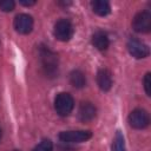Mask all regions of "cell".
<instances>
[{
	"label": "cell",
	"mask_w": 151,
	"mask_h": 151,
	"mask_svg": "<svg viewBox=\"0 0 151 151\" xmlns=\"http://www.w3.org/2000/svg\"><path fill=\"white\" fill-rule=\"evenodd\" d=\"M74 107V100L70 93L61 92L54 99V109L59 116H68Z\"/></svg>",
	"instance_id": "6da1fadb"
},
{
	"label": "cell",
	"mask_w": 151,
	"mask_h": 151,
	"mask_svg": "<svg viewBox=\"0 0 151 151\" xmlns=\"http://www.w3.org/2000/svg\"><path fill=\"white\" fill-rule=\"evenodd\" d=\"M40 57H41L42 67H44L46 74H48L50 77L55 76V73L58 72V58H57V55L51 50L44 47L40 50Z\"/></svg>",
	"instance_id": "7a4b0ae2"
},
{
	"label": "cell",
	"mask_w": 151,
	"mask_h": 151,
	"mask_svg": "<svg viewBox=\"0 0 151 151\" xmlns=\"http://www.w3.org/2000/svg\"><path fill=\"white\" fill-rule=\"evenodd\" d=\"M91 137H92V132L88 130L63 131L59 133V139L64 143H81L88 140Z\"/></svg>",
	"instance_id": "3957f363"
},
{
	"label": "cell",
	"mask_w": 151,
	"mask_h": 151,
	"mask_svg": "<svg viewBox=\"0 0 151 151\" xmlns=\"http://www.w3.org/2000/svg\"><path fill=\"white\" fill-rule=\"evenodd\" d=\"M53 34L55 39L60 41H68L73 35V26L68 20L61 19L55 22L53 28Z\"/></svg>",
	"instance_id": "277c9868"
},
{
	"label": "cell",
	"mask_w": 151,
	"mask_h": 151,
	"mask_svg": "<svg viewBox=\"0 0 151 151\" xmlns=\"http://www.w3.org/2000/svg\"><path fill=\"white\" fill-rule=\"evenodd\" d=\"M132 28L138 33H147L151 29V13L147 11L137 13L132 20Z\"/></svg>",
	"instance_id": "5b68a950"
},
{
	"label": "cell",
	"mask_w": 151,
	"mask_h": 151,
	"mask_svg": "<svg viewBox=\"0 0 151 151\" xmlns=\"http://www.w3.org/2000/svg\"><path fill=\"white\" fill-rule=\"evenodd\" d=\"M150 123L149 113L143 109H136L129 114V124L137 130L145 129Z\"/></svg>",
	"instance_id": "8992f818"
},
{
	"label": "cell",
	"mask_w": 151,
	"mask_h": 151,
	"mask_svg": "<svg viewBox=\"0 0 151 151\" xmlns=\"http://www.w3.org/2000/svg\"><path fill=\"white\" fill-rule=\"evenodd\" d=\"M127 51L132 57H134L137 59L146 58L150 53L149 46L146 44L142 42L140 40L136 39V38H131L127 41Z\"/></svg>",
	"instance_id": "52a82bcc"
},
{
	"label": "cell",
	"mask_w": 151,
	"mask_h": 151,
	"mask_svg": "<svg viewBox=\"0 0 151 151\" xmlns=\"http://www.w3.org/2000/svg\"><path fill=\"white\" fill-rule=\"evenodd\" d=\"M14 28L21 34H28L33 29V18L28 14H18L14 19Z\"/></svg>",
	"instance_id": "ba28073f"
},
{
	"label": "cell",
	"mask_w": 151,
	"mask_h": 151,
	"mask_svg": "<svg viewBox=\"0 0 151 151\" xmlns=\"http://www.w3.org/2000/svg\"><path fill=\"white\" fill-rule=\"evenodd\" d=\"M97 114V109L96 106L90 103V101H85V103H81L80 106H79V110H78V117L81 122H91Z\"/></svg>",
	"instance_id": "9c48e42d"
},
{
	"label": "cell",
	"mask_w": 151,
	"mask_h": 151,
	"mask_svg": "<svg viewBox=\"0 0 151 151\" xmlns=\"http://www.w3.org/2000/svg\"><path fill=\"white\" fill-rule=\"evenodd\" d=\"M97 84L100 90L109 91L112 86V74L107 68H100L97 73Z\"/></svg>",
	"instance_id": "30bf717a"
},
{
	"label": "cell",
	"mask_w": 151,
	"mask_h": 151,
	"mask_svg": "<svg viewBox=\"0 0 151 151\" xmlns=\"http://www.w3.org/2000/svg\"><path fill=\"white\" fill-rule=\"evenodd\" d=\"M92 44L97 50L105 51V50H107V47L110 45V40L105 32L98 31L92 35Z\"/></svg>",
	"instance_id": "8fae6325"
},
{
	"label": "cell",
	"mask_w": 151,
	"mask_h": 151,
	"mask_svg": "<svg viewBox=\"0 0 151 151\" xmlns=\"http://www.w3.org/2000/svg\"><path fill=\"white\" fill-rule=\"evenodd\" d=\"M92 9L96 14L100 15V17H105L110 12H111V6L107 1H104V0H96L93 1L92 4Z\"/></svg>",
	"instance_id": "7c38bea8"
},
{
	"label": "cell",
	"mask_w": 151,
	"mask_h": 151,
	"mask_svg": "<svg viewBox=\"0 0 151 151\" xmlns=\"http://www.w3.org/2000/svg\"><path fill=\"white\" fill-rule=\"evenodd\" d=\"M70 83L72 86H74L76 88H81L85 86L86 84V78H85V74L79 71V70H76V71H72L71 74H70Z\"/></svg>",
	"instance_id": "4fadbf2b"
},
{
	"label": "cell",
	"mask_w": 151,
	"mask_h": 151,
	"mask_svg": "<svg viewBox=\"0 0 151 151\" xmlns=\"http://www.w3.org/2000/svg\"><path fill=\"white\" fill-rule=\"evenodd\" d=\"M112 151H126L124 136L120 131L116 132V136H114V139H113V143H112Z\"/></svg>",
	"instance_id": "5bb4252c"
},
{
	"label": "cell",
	"mask_w": 151,
	"mask_h": 151,
	"mask_svg": "<svg viewBox=\"0 0 151 151\" xmlns=\"http://www.w3.org/2000/svg\"><path fill=\"white\" fill-rule=\"evenodd\" d=\"M52 150H53V145H52V142L50 139H42L33 149V151H52Z\"/></svg>",
	"instance_id": "9a60e30c"
},
{
	"label": "cell",
	"mask_w": 151,
	"mask_h": 151,
	"mask_svg": "<svg viewBox=\"0 0 151 151\" xmlns=\"http://www.w3.org/2000/svg\"><path fill=\"white\" fill-rule=\"evenodd\" d=\"M14 1L12 0H1L0 1V9L4 11V12H11L14 9Z\"/></svg>",
	"instance_id": "2e32d148"
},
{
	"label": "cell",
	"mask_w": 151,
	"mask_h": 151,
	"mask_svg": "<svg viewBox=\"0 0 151 151\" xmlns=\"http://www.w3.org/2000/svg\"><path fill=\"white\" fill-rule=\"evenodd\" d=\"M143 84H144V88H145L146 94L150 96V93H151V74L150 73H146L145 74L144 80H143Z\"/></svg>",
	"instance_id": "e0dca14e"
},
{
	"label": "cell",
	"mask_w": 151,
	"mask_h": 151,
	"mask_svg": "<svg viewBox=\"0 0 151 151\" xmlns=\"http://www.w3.org/2000/svg\"><path fill=\"white\" fill-rule=\"evenodd\" d=\"M20 4H21V5H24V6H32V5H34V4H35V1H34V0H29V1L20 0Z\"/></svg>",
	"instance_id": "ac0fdd59"
},
{
	"label": "cell",
	"mask_w": 151,
	"mask_h": 151,
	"mask_svg": "<svg viewBox=\"0 0 151 151\" xmlns=\"http://www.w3.org/2000/svg\"><path fill=\"white\" fill-rule=\"evenodd\" d=\"M0 139H1V130H0Z\"/></svg>",
	"instance_id": "d6986e66"
},
{
	"label": "cell",
	"mask_w": 151,
	"mask_h": 151,
	"mask_svg": "<svg viewBox=\"0 0 151 151\" xmlns=\"http://www.w3.org/2000/svg\"><path fill=\"white\" fill-rule=\"evenodd\" d=\"M14 151H18V150H14Z\"/></svg>",
	"instance_id": "ffe728a7"
}]
</instances>
